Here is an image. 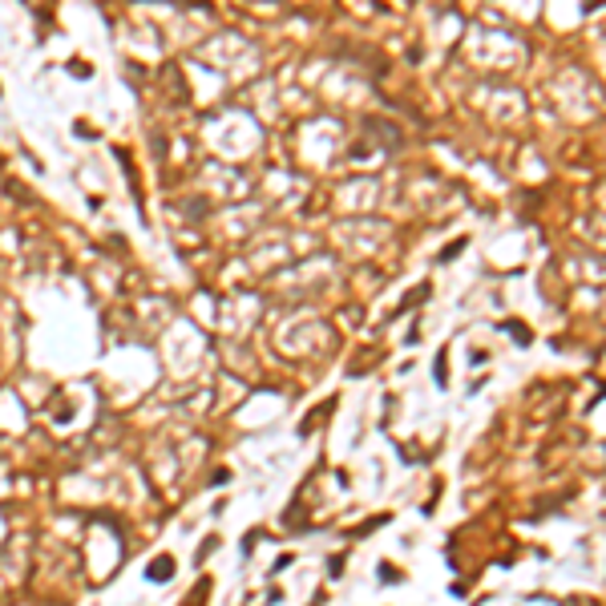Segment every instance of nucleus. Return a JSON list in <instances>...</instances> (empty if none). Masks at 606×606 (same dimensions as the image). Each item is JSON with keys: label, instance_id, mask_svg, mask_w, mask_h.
<instances>
[{"label": "nucleus", "instance_id": "obj_1", "mask_svg": "<svg viewBox=\"0 0 606 606\" xmlns=\"http://www.w3.org/2000/svg\"><path fill=\"white\" fill-rule=\"evenodd\" d=\"M170 574H174V558H166V554H162L158 566H150V578H154V582H166Z\"/></svg>", "mask_w": 606, "mask_h": 606}]
</instances>
